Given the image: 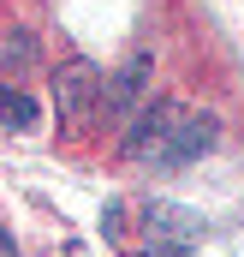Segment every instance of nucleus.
<instances>
[{
    "mask_svg": "<svg viewBox=\"0 0 244 257\" xmlns=\"http://www.w3.org/2000/svg\"><path fill=\"white\" fill-rule=\"evenodd\" d=\"M179 114H184L179 102H149V108H143V114L131 120V132L120 138V150L131 156V162H155V150H161V144L173 138Z\"/></svg>",
    "mask_w": 244,
    "mask_h": 257,
    "instance_id": "obj_3",
    "label": "nucleus"
},
{
    "mask_svg": "<svg viewBox=\"0 0 244 257\" xmlns=\"http://www.w3.org/2000/svg\"><path fill=\"white\" fill-rule=\"evenodd\" d=\"M102 72L90 60H66L60 72H54V108H60V126L66 132H78V126H90L96 114H102Z\"/></svg>",
    "mask_w": 244,
    "mask_h": 257,
    "instance_id": "obj_1",
    "label": "nucleus"
},
{
    "mask_svg": "<svg viewBox=\"0 0 244 257\" xmlns=\"http://www.w3.org/2000/svg\"><path fill=\"white\" fill-rule=\"evenodd\" d=\"M149 233H155V239L184 245V239H196V233H202V215H196V209H179V203H149Z\"/></svg>",
    "mask_w": 244,
    "mask_h": 257,
    "instance_id": "obj_5",
    "label": "nucleus"
},
{
    "mask_svg": "<svg viewBox=\"0 0 244 257\" xmlns=\"http://www.w3.org/2000/svg\"><path fill=\"white\" fill-rule=\"evenodd\" d=\"M36 120H42L36 96H30V90H18V84H0V126H12V132H30Z\"/></svg>",
    "mask_w": 244,
    "mask_h": 257,
    "instance_id": "obj_6",
    "label": "nucleus"
},
{
    "mask_svg": "<svg viewBox=\"0 0 244 257\" xmlns=\"http://www.w3.org/2000/svg\"><path fill=\"white\" fill-rule=\"evenodd\" d=\"M214 144H220V120H214V114H179L173 138L155 150V168H190V162H202Z\"/></svg>",
    "mask_w": 244,
    "mask_h": 257,
    "instance_id": "obj_2",
    "label": "nucleus"
},
{
    "mask_svg": "<svg viewBox=\"0 0 244 257\" xmlns=\"http://www.w3.org/2000/svg\"><path fill=\"white\" fill-rule=\"evenodd\" d=\"M102 221H108V239H120V233H125V209H120V203H108Z\"/></svg>",
    "mask_w": 244,
    "mask_h": 257,
    "instance_id": "obj_8",
    "label": "nucleus"
},
{
    "mask_svg": "<svg viewBox=\"0 0 244 257\" xmlns=\"http://www.w3.org/2000/svg\"><path fill=\"white\" fill-rule=\"evenodd\" d=\"M149 257H184V251H179V245H167V251H149Z\"/></svg>",
    "mask_w": 244,
    "mask_h": 257,
    "instance_id": "obj_10",
    "label": "nucleus"
},
{
    "mask_svg": "<svg viewBox=\"0 0 244 257\" xmlns=\"http://www.w3.org/2000/svg\"><path fill=\"white\" fill-rule=\"evenodd\" d=\"M36 66V36L30 30H12V42H6V72H30Z\"/></svg>",
    "mask_w": 244,
    "mask_h": 257,
    "instance_id": "obj_7",
    "label": "nucleus"
},
{
    "mask_svg": "<svg viewBox=\"0 0 244 257\" xmlns=\"http://www.w3.org/2000/svg\"><path fill=\"white\" fill-rule=\"evenodd\" d=\"M149 78H155V54H131V60L108 78V90H102V114H125V108L143 96Z\"/></svg>",
    "mask_w": 244,
    "mask_h": 257,
    "instance_id": "obj_4",
    "label": "nucleus"
},
{
    "mask_svg": "<svg viewBox=\"0 0 244 257\" xmlns=\"http://www.w3.org/2000/svg\"><path fill=\"white\" fill-rule=\"evenodd\" d=\"M12 251H18V245H12V233L0 227V257H12Z\"/></svg>",
    "mask_w": 244,
    "mask_h": 257,
    "instance_id": "obj_9",
    "label": "nucleus"
}]
</instances>
